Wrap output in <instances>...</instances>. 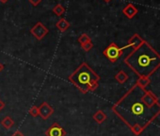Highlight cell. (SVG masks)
I'll return each mask as SVG.
<instances>
[{"label": "cell", "mask_w": 160, "mask_h": 136, "mask_svg": "<svg viewBox=\"0 0 160 136\" xmlns=\"http://www.w3.org/2000/svg\"><path fill=\"white\" fill-rule=\"evenodd\" d=\"M104 1H105V2H107V3H109V2L111 1V0H104Z\"/></svg>", "instance_id": "cell-24"}, {"label": "cell", "mask_w": 160, "mask_h": 136, "mask_svg": "<svg viewBox=\"0 0 160 136\" xmlns=\"http://www.w3.org/2000/svg\"><path fill=\"white\" fill-rule=\"evenodd\" d=\"M28 113H29L32 117H37V116L39 115V107H37V106L31 107L30 110H29V112H28Z\"/></svg>", "instance_id": "cell-17"}, {"label": "cell", "mask_w": 160, "mask_h": 136, "mask_svg": "<svg viewBox=\"0 0 160 136\" xmlns=\"http://www.w3.org/2000/svg\"><path fill=\"white\" fill-rule=\"evenodd\" d=\"M56 27L58 29L59 31L64 32V31H66V30L70 28V23H69L66 19L62 18V19H60L59 21H58Z\"/></svg>", "instance_id": "cell-11"}, {"label": "cell", "mask_w": 160, "mask_h": 136, "mask_svg": "<svg viewBox=\"0 0 160 136\" xmlns=\"http://www.w3.org/2000/svg\"><path fill=\"white\" fill-rule=\"evenodd\" d=\"M0 1H1V2H3V3H6V2L8 1V0H0Z\"/></svg>", "instance_id": "cell-23"}, {"label": "cell", "mask_w": 160, "mask_h": 136, "mask_svg": "<svg viewBox=\"0 0 160 136\" xmlns=\"http://www.w3.org/2000/svg\"><path fill=\"white\" fill-rule=\"evenodd\" d=\"M138 9L132 4V3H129V4H127L124 8H123V10H122V13H123V14L127 17V18H129V19H132L137 13H138Z\"/></svg>", "instance_id": "cell-9"}, {"label": "cell", "mask_w": 160, "mask_h": 136, "mask_svg": "<svg viewBox=\"0 0 160 136\" xmlns=\"http://www.w3.org/2000/svg\"><path fill=\"white\" fill-rule=\"evenodd\" d=\"M92 118L94 119V121H95L96 123H98V124H102V123H104V122L107 120L108 116H107V113H106L104 111H102V110H98V111L93 114Z\"/></svg>", "instance_id": "cell-10"}, {"label": "cell", "mask_w": 160, "mask_h": 136, "mask_svg": "<svg viewBox=\"0 0 160 136\" xmlns=\"http://www.w3.org/2000/svg\"><path fill=\"white\" fill-rule=\"evenodd\" d=\"M145 40L143 38H141L138 34H134L129 40H128V44L126 46H124V48H127V47H132L133 50L138 48Z\"/></svg>", "instance_id": "cell-8"}, {"label": "cell", "mask_w": 160, "mask_h": 136, "mask_svg": "<svg viewBox=\"0 0 160 136\" xmlns=\"http://www.w3.org/2000/svg\"><path fill=\"white\" fill-rule=\"evenodd\" d=\"M1 125H2L5 128L9 129V128H12L13 127V125H14V121H13V119H12V117H10V116H6V117H4V118L2 119V121H1Z\"/></svg>", "instance_id": "cell-14"}, {"label": "cell", "mask_w": 160, "mask_h": 136, "mask_svg": "<svg viewBox=\"0 0 160 136\" xmlns=\"http://www.w3.org/2000/svg\"><path fill=\"white\" fill-rule=\"evenodd\" d=\"M3 69H4V65H3V64H2L1 62H0V72H1V71H2Z\"/></svg>", "instance_id": "cell-22"}, {"label": "cell", "mask_w": 160, "mask_h": 136, "mask_svg": "<svg viewBox=\"0 0 160 136\" xmlns=\"http://www.w3.org/2000/svg\"><path fill=\"white\" fill-rule=\"evenodd\" d=\"M111 110L136 136H138L160 115V102L152 91L136 83Z\"/></svg>", "instance_id": "cell-1"}, {"label": "cell", "mask_w": 160, "mask_h": 136, "mask_svg": "<svg viewBox=\"0 0 160 136\" xmlns=\"http://www.w3.org/2000/svg\"><path fill=\"white\" fill-rule=\"evenodd\" d=\"M53 13L57 15V16H61L64 13H65V9L61 4H58L54 7L53 9Z\"/></svg>", "instance_id": "cell-15"}, {"label": "cell", "mask_w": 160, "mask_h": 136, "mask_svg": "<svg viewBox=\"0 0 160 136\" xmlns=\"http://www.w3.org/2000/svg\"><path fill=\"white\" fill-rule=\"evenodd\" d=\"M136 83H137L139 87H141V88H143V89H146V87L151 83V80H150V78H148V77H139Z\"/></svg>", "instance_id": "cell-13"}, {"label": "cell", "mask_w": 160, "mask_h": 136, "mask_svg": "<svg viewBox=\"0 0 160 136\" xmlns=\"http://www.w3.org/2000/svg\"><path fill=\"white\" fill-rule=\"evenodd\" d=\"M45 135L46 136H65L66 131L58 123H54L46 129Z\"/></svg>", "instance_id": "cell-6"}, {"label": "cell", "mask_w": 160, "mask_h": 136, "mask_svg": "<svg viewBox=\"0 0 160 136\" xmlns=\"http://www.w3.org/2000/svg\"><path fill=\"white\" fill-rule=\"evenodd\" d=\"M69 81L82 94H88L97 89L100 77L86 62H83L69 77Z\"/></svg>", "instance_id": "cell-3"}, {"label": "cell", "mask_w": 160, "mask_h": 136, "mask_svg": "<svg viewBox=\"0 0 160 136\" xmlns=\"http://www.w3.org/2000/svg\"><path fill=\"white\" fill-rule=\"evenodd\" d=\"M4 108H5V103H4L1 99H0V111L3 110Z\"/></svg>", "instance_id": "cell-21"}, {"label": "cell", "mask_w": 160, "mask_h": 136, "mask_svg": "<svg viewBox=\"0 0 160 136\" xmlns=\"http://www.w3.org/2000/svg\"><path fill=\"white\" fill-rule=\"evenodd\" d=\"M90 41H92L91 40V38L89 37V35L88 34H86V33H84V34H82L81 36H80L79 38H78V43L80 44H86V43H88V42H90Z\"/></svg>", "instance_id": "cell-16"}, {"label": "cell", "mask_w": 160, "mask_h": 136, "mask_svg": "<svg viewBox=\"0 0 160 136\" xmlns=\"http://www.w3.org/2000/svg\"><path fill=\"white\" fill-rule=\"evenodd\" d=\"M53 113H54V109L47 102H42L39 106V115L43 120L48 119Z\"/></svg>", "instance_id": "cell-7"}, {"label": "cell", "mask_w": 160, "mask_h": 136, "mask_svg": "<svg viewBox=\"0 0 160 136\" xmlns=\"http://www.w3.org/2000/svg\"><path fill=\"white\" fill-rule=\"evenodd\" d=\"M12 136H25V135H24L20 130H16V131H15Z\"/></svg>", "instance_id": "cell-20"}, {"label": "cell", "mask_w": 160, "mask_h": 136, "mask_svg": "<svg viewBox=\"0 0 160 136\" xmlns=\"http://www.w3.org/2000/svg\"><path fill=\"white\" fill-rule=\"evenodd\" d=\"M28 1H29V3H31L33 6H38L42 1V0H28Z\"/></svg>", "instance_id": "cell-19"}, {"label": "cell", "mask_w": 160, "mask_h": 136, "mask_svg": "<svg viewBox=\"0 0 160 136\" xmlns=\"http://www.w3.org/2000/svg\"><path fill=\"white\" fill-rule=\"evenodd\" d=\"M81 46H82V48H83V50H84V51L88 52V51H90V50L93 47V44H92V41H90V42H88V43H86V44H82Z\"/></svg>", "instance_id": "cell-18"}, {"label": "cell", "mask_w": 160, "mask_h": 136, "mask_svg": "<svg viewBox=\"0 0 160 136\" xmlns=\"http://www.w3.org/2000/svg\"><path fill=\"white\" fill-rule=\"evenodd\" d=\"M48 32H49L48 29H47L46 27H44L43 24L41 23V22L36 23L35 26L30 29V33H31L37 40H39V41L42 40V39H43L44 36L48 34Z\"/></svg>", "instance_id": "cell-5"}, {"label": "cell", "mask_w": 160, "mask_h": 136, "mask_svg": "<svg viewBox=\"0 0 160 136\" xmlns=\"http://www.w3.org/2000/svg\"><path fill=\"white\" fill-rule=\"evenodd\" d=\"M115 80H116L120 84H123V83H125V82L128 81V75H127L123 70H121V71H119V72L116 74Z\"/></svg>", "instance_id": "cell-12"}, {"label": "cell", "mask_w": 160, "mask_h": 136, "mask_svg": "<svg viewBox=\"0 0 160 136\" xmlns=\"http://www.w3.org/2000/svg\"><path fill=\"white\" fill-rule=\"evenodd\" d=\"M124 63L138 78H150L160 67V54L144 41L124 59Z\"/></svg>", "instance_id": "cell-2"}, {"label": "cell", "mask_w": 160, "mask_h": 136, "mask_svg": "<svg viewBox=\"0 0 160 136\" xmlns=\"http://www.w3.org/2000/svg\"><path fill=\"white\" fill-rule=\"evenodd\" d=\"M124 50V47L121 48L119 47L115 43H111L109 44V45L104 50L103 54L105 57H107L111 62H115L117 61L122 55Z\"/></svg>", "instance_id": "cell-4"}]
</instances>
